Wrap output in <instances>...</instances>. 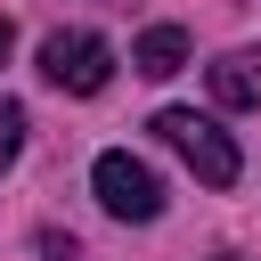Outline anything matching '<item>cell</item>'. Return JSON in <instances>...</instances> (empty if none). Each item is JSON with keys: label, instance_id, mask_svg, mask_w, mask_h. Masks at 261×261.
Returning a JSON list of instances; mask_svg holds the SVG:
<instances>
[{"label": "cell", "instance_id": "5b68a950", "mask_svg": "<svg viewBox=\"0 0 261 261\" xmlns=\"http://www.w3.org/2000/svg\"><path fill=\"white\" fill-rule=\"evenodd\" d=\"M130 65H139V73H155V82H163V73H179V65H188V33H179V24H147V33H139V49H130Z\"/></svg>", "mask_w": 261, "mask_h": 261}, {"label": "cell", "instance_id": "ba28073f", "mask_svg": "<svg viewBox=\"0 0 261 261\" xmlns=\"http://www.w3.org/2000/svg\"><path fill=\"white\" fill-rule=\"evenodd\" d=\"M8 49H16V24H8V16H0V65H8Z\"/></svg>", "mask_w": 261, "mask_h": 261}, {"label": "cell", "instance_id": "3957f363", "mask_svg": "<svg viewBox=\"0 0 261 261\" xmlns=\"http://www.w3.org/2000/svg\"><path fill=\"white\" fill-rule=\"evenodd\" d=\"M41 73H49L57 90H73V98H98L106 73H114V49H106L98 33H49V41H41Z\"/></svg>", "mask_w": 261, "mask_h": 261}, {"label": "cell", "instance_id": "8992f818", "mask_svg": "<svg viewBox=\"0 0 261 261\" xmlns=\"http://www.w3.org/2000/svg\"><path fill=\"white\" fill-rule=\"evenodd\" d=\"M16 155H24V106H16V98H0V171H8Z\"/></svg>", "mask_w": 261, "mask_h": 261}, {"label": "cell", "instance_id": "9c48e42d", "mask_svg": "<svg viewBox=\"0 0 261 261\" xmlns=\"http://www.w3.org/2000/svg\"><path fill=\"white\" fill-rule=\"evenodd\" d=\"M220 261H237V253H220Z\"/></svg>", "mask_w": 261, "mask_h": 261}, {"label": "cell", "instance_id": "277c9868", "mask_svg": "<svg viewBox=\"0 0 261 261\" xmlns=\"http://www.w3.org/2000/svg\"><path fill=\"white\" fill-rule=\"evenodd\" d=\"M204 82H212V98H220V106H261V49H228Z\"/></svg>", "mask_w": 261, "mask_h": 261}, {"label": "cell", "instance_id": "7a4b0ae2", "mask_svg": "<svg viewBox=\"0 0 261 261\" xmlns=\"http://www.w3.org/2000/svg\"><path fill=\"white\" fill-rule=\"evenodd\" d=\"M90 188H98V204H106L114 220H155V212H163V179H155L130 147H106V155L90 163Z\"/></svg>", "mask_w": 261, "mask_h": 261}, {"label": "cell", "instance_id": "52a82bcc", "mask_svg": "<svg viewBox=\"0 0 261 261\" xmlns=\"http://www.w3.org/2000/svg\"><path fill=\"white\" fill-rule=\"evenodd\" d=\"M41 253H49V261H82V245H73L65 228H41Z\"/></svg>", "mask_w": 261, "mask_h": 261}, {"label": "cell", "instance_id": "6da1fadb", "mask_svg": "<svg viewBox=\"0 0 261 261\" xmlns=\"http://www.w3.org/2000/svg\"><path fill=\"white\" fill-rule=\"evenodd\" d=\"M155 139H163V147H179V163H188L204 188H237V171H245L237 139H228L212 114H196V106H163V114H155Z\"/></svg>", "mask_w": 261, "mask_h": 261}]
</instances>
